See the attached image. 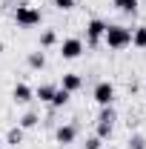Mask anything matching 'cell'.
<instances>
[{
  "mask_svg": "<svg viewBox=\"0 0 146 149\" xmlns=\"http://www.w3.org/2000/svg\"><path fill=\"white\" fill-rule=\"evenodd\" d=\"M103 40H106V46L109 49H126V46H132V32H129L126 26H106V35H103Z\"/></svg>",
  "mask_w": 146,
  "mask_h": 149,
  "instance_id": "obj_1",
  "label": "cell"
},
{
  "mask_svg": "<svg viewBox=\"0 0 146 149\" xmlns=\"http://www.w3.org/2000/svg\"><path fill=\"white\" fill-rule=\"evenodd\" d=\"M115 109L112 106H100V115H97V138L100 141H106L112 138V129H115Z\"/></svg>",
  "mask_w": 146,
  "mask_h": 149,
  "instance_id": "obj_2",
  "label": "cell"
},
{
  "mask_svg": "<svg viewBox=\"0 0 146 149\" xmlns=\"http://www.w3.org/2000/svg\"><path fill=\"white\" fill-rule=\"evenodd\" d=\"M40 20H43V17H40V9L29 6V3L17 6V12H15V23H17V26H23V29H29V26H37Z\"/></svg>",
  "mask_w": 146,
  "mask_h": 149,
  "instance_id": "obj_3",
  "label": "cell"
},
{
  "mask_svg": "<svg viewBox=\"0 0 146 149\" xmlns=\"http://www.w3.org/2000/svg\"><path fill=\"white\" fill-rule=\"evenodd\" d=\"M80 55H83V40L80 37H66L60 43V57L63 60H77Z\"/></svg>",
  "mask_w": 146,
  "mask_h": 149,
  "instance_id": "obj_4",
  "label": "cell"
},
{
  "mask_svg": "<svg viewBox=\"0 0 146 149\" xmlns=\"http://www.w3.org/2000/svg\"><path fill=\"white\" fill-rule=\"evenodd\" d=\"M92 97L97 100V106H112V100H115V86H112L109 80H100V83H95Z\"/></svg>",
  "mask_w": 146,
  "mask_h": 149,
  "instance_id": "obj_5",
  "label": "cell"
},
{
  "mask_svg": "<svg viewBox=\"0 0 146 149\" xmlns=\"http://www.w3.org/2000/svg\"><path fill=\"white\" fill-rule=\"evenodd\" d=\"M106 26H109V23H103L100 17H92L89 23H86V40H89V46H97V43L103 40Z\"/></svg>",
  "mask_w": 146,
  "mask_h": 149,
  "instance_id": "obj_6",
  "label": "cell"
},
{
  "mask_svg": "<svg viewBox=\"0 0 146 149\" xmlns=\"http://www.w3.org/2000/svg\"><path fill=\"white\" fill-rule=\"evenodd\" d=\"M74 138H77V126H74V123L57 126V132H55V141L60 143V146H69V143H74Z\"/></svg>",
  "mask_w": 146,
  "mask_h": 149,
  "instance_id": "obj_7",
  "label": "cell"
},
{
  "mask_svg": "<svg viewBox=\"0 0 146 149\" xmlns=\"http://www.w3.org/2000/svg\"><path fill=\"white\" fill-rule=\"evenodd\" d=\"M35 97V92H32V86H26V83H17L15 89H12V100L15 103H29Z\"/></svg>",
  "mask_w": 146,
  "mask_h": 149,
  "instance_id": "obj_8",
  "label": "cell"
},
{
  "mask_svg": "<svg viewBox=\"0 0 146 149\" xmlns=\"http://www.w3.org/2000/svg\"><path fill=\"white\" fill-rule=\"evenodd\" d=\"M80 86H83V77H80V74H63V80H60V89H66V92H77V89H80Z\"/></svg>",
  "mask_w": 146,
  "mask_h": 149,
  "instance_id": "obj_9",
  "label": "cell"
},
{
  "mask_svg": "<svg viewBox=\"0 0 146 149\" xmlns=\"http://www.w3.org/2000/svg\"><path fill=\"white\" fill-rule=\"evenodd\" d=\"M55 92H57V86H52V83H43V86H37L35 97H37V100H43V103H52Z\"/></svg>",
  "mask_w": 146,
  "mask_h": 149,
  "instance_id": "obj_10",
  "label": "cell"
},
{
  "mask_svg": "<svg viewBox=\"0 0 146 149\" xmlns=\"http://www.w3.org/2000/svg\"><path fill=\"white\" fill-rule=\"evenodd\" d=\"M69 97H72V92H66V89H60V86H57L55 97H52V106H55V109H60V106H66V103H69Z\"/></svg>",
  "mask_w": 146,
  "mask_h": 149,
  "instance_id": "obj_11",
  "label": "cell"
},
{
  "mask_svg": "<svg viewBox=\"0 0 146 149\" xmlns=\"http://www.w3.org/2000/svg\"><path fill=\"white\" fill-rule=\"evenodd\" d=\"M132 46H138V49H146V26H138V29L132 32Z\"/></svg>",
  "mask_w": 146,
  "mask_h": 149,
  "instance_id": "obj_12",
  "label": "cell"
},
{
  "mask_svg": "<svg viewBox=\"0 0 146 149\" xmlns=\"http://www.w3.org/2000/svg\"><path fill=\"white\" fill-rule=\"evenodd\" d=\"M37 120H40V118H37L35 112H26V115L20 118V129H23V132H26V129H35V126H37Z\"/></svg>",
  "mask_w": 146,
  "mask_h": 149,
  "instance_id": "obj_13",
  "label": "cell"
},
{
  "mask_svg": "<svg viewBox=\"0 0 146 149\" xmlns=\"http://www.w3.org/2000/svg\"><path fill=\"white\" fill-rule=\"evenodd\" d=\"M120 12H126V15H135L138 12V0H112Z\"/></svg>",
  "mask_w": 146,
  "mask_h": 149,
  "instance_id": "obj_14",
  "label": "cell"
},
{
  "mask_svg": "<svg viewBox=\"0 0 146 149\" xmlns=\"http://www.w3.org/2000/svg\"><path fill=\"white\" fill-rule=\"evenodd\" d=\"M6 143H12V146H17V143H23V129H20V126H15V129H9V135H6Z\"/></svg>",
  "mask_w": 146,
  "mask_h": 149,
  "instance_id": "obj_15",
  "label": "cell"
},
{
  "mask_svg": "<svg viewBox=\"0 0 146 149\" xmlns=\"http://www.w3.org/2000/svg\"><path fill=\"white\" fill-rule=\"evenodd\" d=\"M29 66H32V69H43V66H46V55H43V52H32V55H29Z\"/></svg>",
  "mask_w": 146,
  "mask_h": 149,
  "instance_id": "obj_16",
  "label": "cell"
},
{
  "mask_svg": "<svg viewBox=\"0 0 146 149\" xmlns=\"http://www.w3.org/2000/svg\"><path fill=\"white\" fill-rule=\"evenodd\" d=\"M55 40H57V35L52 32V29H46V32L40 35V46H43V49H49V46H55Z\"/></svg>",
  "mask_w": 146,
  "mask_h": 149,
  "instance_id": "obj_17",
  "label": "cell"
},
{
  "mask_svg": "<svg viewBox=\"0 0 146 149\" xmlns=\"http://www.w3.org/2000/svg\"><path fill=\"white\" fill-rule=\"evenodd\" d=\"M129 149H146V138L143 135H132L129 138Z\"/></svg>",
  "mask_w": 146,
  "mask_h": 149,
  "instance_id": "obj_18",
  "label": "cell"
},
{
  "mask_svg": "<svg viewBox=\"0 0 146 149\" xmlns=\"http://www.w3.org/2000/svg\"><path fill=\"white\" fill-rule=\"evenodd\" d=\"M55 6L60 12H69V9H74V0H55Z\"/></svg>",
  "mask_w": 146,
  "mask_h": 149,
  "instance_id": "obj_19",
  "label": "cell"
},
{
  "mask_svg": "<svg viewBox=\"0 0 146 149\" xmlns=\"http://www.w3.org/2000/svg\"><path fill=\"white\" fill-rule=\"evenodd\" d=\"M86 149H103V141L95 135V138H89V141H86Z\"/></svg>",
  "mask_w": 146,
  "mask_h": 149,
  "instance_id": "obj_20",
  "label": "cell"
},
{
  "mask_svg": "<svg viewBox=\"0 0 146 149\" xmlns=\"http://www.w3.org/2000/svg\"><path fill=\"white\" fill-rule=\"evenodd\" d=\"M0 149H3V141H0Z\"/></svg>",
  "mask_w": 146,
  "mask_h": 149,
  "instance_id": "obj_21",
  "label": "cell"
}]
</instances>
